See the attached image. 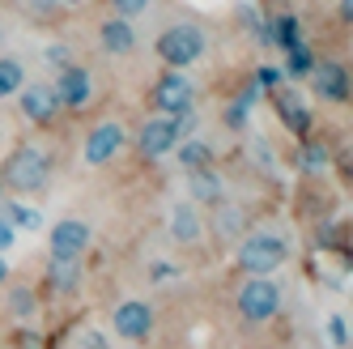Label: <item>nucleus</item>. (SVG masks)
Segmentation results:
<instances>
[{"label":"nucleus","instance_id":"nucleus-1","mask_svg":"<svg viewBox=\"0 0 353 349\" xmlns=\"http://www.w3.org/2000/svg\"><path fill=\"white\" fill-rule=\"evenodd\" d=\"M47 179H52V158H47L43 149H34V145L13 149L5 158V166H0V188H13L21 196L47 188Z\"/></svg>","mask_w":353,"mask_h":349},{"label":"nucleus","instance_id":"nucleus-2","mask_svg":"<svg viewBox=\"0 0 353 349\" xmlns=\"http://www.w3.org/2000/svg\"><path fill=\"white\" fill-rule=\"evenodd\" d=\"M285 256H290V243L281 235L276 230H256L239 247V268L251 272V277H268V272H276L285 264Z\"/></svg>","mask_w":353,"mask_h":349},{"label":"nucleus","instance_id":"nucleus-3","mask_svg":"<svg viewBox=\"0 0 353 349\" xmlns=\"http://www.w3.org/2000/svg\"><path fill=\"white\" fill-rule=\"evenodd\" d=\"M192 128V115H179V119H170V115H154L149 123H141V137H137V154L145 162H154V158H166L174 154V145H179Z\"/></svg>","mask_w":353,"mask_h":349},{"label":"nucleus","instance_id":"nucleus-4","mask_svg":"<svg viewBox=\"0 0 353 349\" xmlns=\"http://www.w3.org/2000/svg\"><path fill=\"white\" fill-rule=\"evenodd\" d=\"M200 56H205V30L200 26H188V21H179V26H166L162 34H158V60L166 64V68H188V64H196Z\"/></svg>","mask_w":353,"mask_h":349},{"label":"nucleus","instance_id":"nucleus-5","mask_svg":"<svg viewBox=\"0 0 353 349\" xmlns=\"http://www.w3.org/2000/svg\"><path fill=\"white\" fill-rule=\"evenodd\" d=\"M234 303H239V315L247 323H268L281 311V290H276L272 277H247L234 294Z\"/></svg>","mask_w":353,"mask_h":349},{"label":"nucleus","instance_id":"nucleus-6","mask_svg":"<svg viewBox=\"0 0 353 349\" xmlns=\"http://www.w3.org/2000/svg\"><path fill=\"white\" fill-rule=\"evenodd\" d=\"M149 103H154L158 115H170V119H179V115H192V103H196V86L183 77V72H162V77L154 81V94H149Z\"/></svg>","mask_w":353,"mask_h":349},{"label":"nucleus","instance_id":"nucleus-7","mask_svg":"<svg viewBox=\"0 0 353 349\" xmlns=\"http://www.w3.org/2000/svg\"><path fill=\"white\" fill-rule=\"evenodd\" d=\"M52 90H56V103L68 107V111H85L94 103V77H90V68H81V64L60 68V77H56Z\"/></svg>","mask_w":353,"mask_h":349},{"label":"nucleus","instance_id":"nucleus-8","mask_svg":"<svg viewBox=\"0 0 353 349\" xmlns=\"http://www.w3.org/2000/svg\"><path fill=\"white\" fill-rule=\"evenodd\" d=\"M111 328H115V337L141 345V341H149V332H154V311H149V303H141V298H123L115 307V315H111Z\"/></svg>","mask_w":353,"mask_h":349},{"label":"nucleus","instance_id":"nucleus-9","mask_svg":"<svg viewBox=\"0 0 353 349\" xmlns=\"http://www.w3.org/2000/svg\"><path fill=\"white\" fill-rule=\"evenodd\" d=\"M311 90H315V98H323V103H349V68L341 60H315Z\"/></svg>","mask_w":353,"mask_h":349},{"label":"nucleus","instance_id":"nucleus-10","mask_svg":"<svg viewBox=\"0 0 353 349\" xmlns=\"http://www.w3.org/2000/svg\"><path fill=\"white\" fill-rule=\"evenodd\" d=\"M90 226L85 221H77V217H64V221H56L52 226V235H47V243H52V256H68V260H77L85 247H90Z\"/></svg>","mask_w":353,"mask_h":349},{"label":"nucleus","instance_id":"nucleus-11","mask_svg":"<svg viewBox=\"0 0 353 349\" xmlns=\"http://www.w3.org/2000/svg\"><path fill=\"white\" fill-rule=\"evenodd\" d=\"M17 107H21V115H26L30 123H43V128L60 115V103H56L52 86H21L17 90Z\"/></svg>","mask_w":353,"mask_h":349},{"label":"nucleus","instance_id":"nucleus-12","mask_svg":"<svg viewBox=\"0 0 353 349\" xmlns=\"http://www.w3.org/2000/svg\"><path fill=\"white\" fill-rule=\"evenodd\" d=\"M119 149H123V123L107 119V123H98V128L85 137V162L90 166H107Z\"/></svg>","mask_w":353,"mask_h":349},{"label":"nucleus","instance_id":"nucleus-13","mask_svg":"<svg viewBox=\"0 0 353 349\" xmlns=\"http://www.w3.org/2000/svg\"><path fill=\"white\" fill-rule=\"evenodd\" d=\"M272 107H276V115H281V123L294 137H302V141L311 137V111H307V103H302L298 90H276L272 94Z\"/></svg>","mask_w":353,"mask_h":349},{"label":"nucleus","instance_id":"nucleus-14","mask_svg":"<svg viewBox=\"0 0 353 349\" xmlns=\"http://www.w3.org/2000/svg\"><path fill=\"white\" fill-rule=\"evenodd\" d=\"M98 43H103L107 56H132L137 52V26L123 17H107L103 26H98Z\"/></svg>","mask_w":353,"mask_h":349},{"label":"nucleus","instance_id":"nucleus-15","mask_svg":"<svg viewBox=\"0 0 353 349\" xmlns=\"http://www.w3.org/2000/svg\"><path fill=\"white\" fill-rule=\"evenodd\" d=\"M200 235H205V217H200V205L183 201V205H174L170 209V239L174 243H200Z\"/></svg>","mask_w":353,"mask_h":349},{"label":"nucleus","instance_id":"nucleus-16","mask_svg":"<svg viewBox=\"0 0 353 349\" xmlns=\"http://www.w3.org/2000/svg\"><path fill=\"white\" fill-rule=\"evenodd\" d=\"M192 174V205H221L225 201V183H221V174L213 170V166H205V170H188Z\"/></svg>","mask_w":353,"mask_h":349},{"label":"nucleus","instance_id":"nucleus-17","mask_svg":"<svg viewBox=\"0 0 353 349\" xmlns=\"http://www.w3.org/2000/svg\"><path fill=\"white\" fill-rule=\"evenodd\" d=\"M213 230H217V239H221V243L243 239V235H247V213H243L239 205H230V201L213 205Z\"/></svg>","mask_w":353,"mask_h":349},{"label":"nucleus","instance_id":"nucleus-18","mask_svg":"<svg viewBox=\"0 0 353 349\" xmlns=\"http://www.w3.org/2000/svg\"><path fill=\"white\" fill-rule=\"evenodd\" d=\"M47 286L72 294V290L81 286V264L68 260V256H52V264H47Z\"/></svg>","mask_w":353,"mask_h":349},{"label":"nucleus","instance_id":"nucleus-19","mask_svg":"<svg viewBox=\"0 0 353 349\" xmlns=\"http://www.w3.org/2000/svg\"><path fill=\"white\" fill-rule=\"evenodd\" d=\"M327 162H332V154H327L323 141H302L298 145V170L302 174H323Z\"/></svg>","mask_w":353,"mask_h":349},{"label":"nucleus","instance_id":"nucleus-20","mask_svg":"<svg viewBox=\"0 0 353 349\" xmlns=\"http://www.w3.org/2000/svg\"><path fill=\"white\" fill-rule=\"evenodd\" d=\"M174 149H179V162H183L188 170H205V166H213V149H209L205 141H179Z\"/></svg>","mask_w":353,"mask_h":349},{"label":"nucleus","instance_id":"nucleus-21","mask_svg":"<svg viewBox=\"0 0 353 349\" xmlns=\"http://www.w3.org/2000/svg\"><path fill=\"white\" fill-rule=\"evenodd\" d=\"M268 39H276V43L285 47V52H290V47H298V43H302V26H298V17H294V13L276 17V21H272V30H268Z\"/></svg>","mask_w":353,"mask_h":349},{"label":"nucleus","instance_id":"nucleus-22","mask_svg":"<svg viewBox=\"0 0 353 349\" xmlns=\"http://www.w3.org/2000/svg\"><path fill=\"white\" fill-rule=\"evenodd\" d=\"M21 86H26V68H21L17 60H0V98L17 94Z\"/></svg>","mask_w":353,"mask_h":349},{"label":"nucleus","instance_id":"nucleus-23","mask_svg":"<svg viewBox=\"0 0 353 349\" xmlns=\"http://www.w3.org/2000/svg\"><path fill=\"white\" fill-rule=\"evenodd\" d=\"M311 68H315V52L307 43H298V47H290V60H285V72L290 77H311Z\"/></svg>","mask_w":353,"mask_h":349},{"label":"nucleus","instance_id":"nucleus-24","mask_svg":"<svg viewBox=\"0 0 353 349\" xmlns=\"http://www.w3.org/2000/svg\"><path fill=\"white\" fill-rule=\"evenodd\" d=\"M0 217H5V221H9L13 230H17V226H26V230H34L39 221H43V217H39L34 209H26V205H13V201H5V205H0Z\"/></svg>","mask_w":353,"mask_h":349},{"label":"nucleus","instance_id":"nucleus-25","mask_svg":"<svg viewBox=\"0 0 353 349\" xmlns=\"http://www.w3.org/2000/svg\"><path fill=\"white\" fill-rule=\"evenodd\" d=\"M9 307H13V315H34L39 311V298H34V290L30 286H13V294H9Z\"/></svg>","mask_w":353,"mask_h":349},{"label":"nucleus","instance_id":"nucleus-26","mask_svg":"<svg viewBox=\"0 0 353 349\" xmlns=\"http://www.w3.org/2000/svg\"><path fill=\"white\" fill-rule=\"evenodd\" d=\"M251 103H256V90H247L239 103L225 111V123H230V128H243V123H247V107H251Z\"/></svg>","mask_w":353,"mask_h":349},{"label":"nucleus","instance_id":"nucleus-27","mask_svg":"<svg viewBox=\"0 0 353 349\" xmlns=\"http://www.w3.org/2000/svg\"><path fill=\"white\" fill-rule=\"evenodd\" d=\"M327 341H332L336 349L349 345V319L345 315H327Z\"/></svg>","mask_w":353,"mask_h":349},{"label":"nucleus","instance_id":"nucleus-28","mask_svg":"<svg viewBox=\"0 0 353 349\" xmlns=\"http://www.w3.org/2000/svg\"><path fill=\"white\" fill-rule=\"evenodd\" d=\"M111 9H115V17L132 21V17H141V13L149 9V0H111Z\"/></svg>","mask_w":353,"mask_h":349},{"label":"nucleus","instance_id":"nucleus-29","mask_svg":"<svg viewBox=\"0 0 353 349\" xmlns=\"http://www.w3.org/2000/svg\"><path fill=\"white\" fill-rule=\"evenodd\" d=\"M47 64H56V68H68V64H72V52H68L64 43H52V47H47Z\"/></svg>","mask_w":353,"mask_h":349},{"label":"nucleus","instance_id":"nucleus-30","mask_svg":"<svg viewBox=\"0 0 353 349\" xmlns=\"http://www.w3.org/2000/svg\"><path fill=\"white\" fill-rule=\"evenodd\" d=\"M21 5H26V13H34V17H52L60 0H21Z\"/></svg>","mask_w":353,"mask_h":349},{"label":"nucleus","instance_id":"nucleus-31","mask_svg":"<svg viewBox=\"0 0 353 349\" xmlns=\"http://www.w3.org/2000/svg\"><path fill=\"white\" fill-rule=\"evenodd\" d=\"M13 239H17V230L9 226V221H5V217H0V256H5V252H9V247H13Z\"/></svg>","mask_w":353,"mask_h":349},{"label":"nucleus","instance_id":"nucleus-32","mask_svg":"<svg viewBox=\"0 0 353 349\" xmlns=\"http://www.w3.org/2000/svg\"><path fill=\"white\" fill-rule=\"evenodd\" d=\"M85 349H107V341H103V332H85Z\"/></svg>","mask_w":353,"mask_h":349},{"label":"nucleus","instance_id":"nucleus-33","mask_svg":"<svg viewBox=\"0 0 353 349\" xmlns=\"http://www.w3.org/2000/svg\"><path fill=\"white\" fill-rule=\"evenodd\" d=\"M260 86H276V72L272 68H260Z\"/></svg>","mask_w":353,"mask_h":349},{"label":"nucleus","instance_id":"nucleus-34","mask_svg":"<svg viewBox=\"0 0 353 349\" xmlns=\"http://www.w3.org/2000/svg\"><path fill=\"white\" fill-rule=\"evenodd\" d=\"M5 281H9V260L0 256V286H5Z\"/></svg>","mask_w":353,"mask_h":349},{"label":"nucleus","instance_id":"nucleus-35","mask_svg":"<svg viewBox=\"0 0 353 349\" xmlns=\"http://www.w3.org/2000/svg\"><path fill=\"white\" fill-rule=\"evenodd\" d=\"M60 5H85V0H60Z\"/></svg>","mask_w":353,"mask_h":349}]
</instances>
